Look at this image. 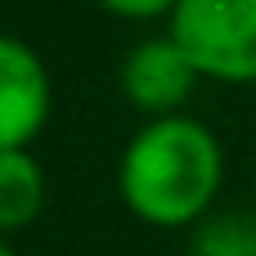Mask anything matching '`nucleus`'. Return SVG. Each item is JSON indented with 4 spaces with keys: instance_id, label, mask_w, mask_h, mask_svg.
<instances>
[{
    "instance_id": "f257e3e1",
    "label": "nucleus",
    "mask_w": 256,
    "mask_h": 256,
    "mask_svg": "<svg viewBox=\"0 0 256 256\" xmlns=\"http://www.w3.org/2000/svg\"><path fill=\"white\" fill-rule=\"evenodd\" d=\"M225 180L220 140L184 112L148 117L117 166L122 202L135 220L153 230H184L212 216V202Z\"/></svg>"
},
{
    "instance_id": "f03ea898",
    "label": "nucleus",
    "mask_w": 256,
    "mask_h": 256,
    "mask_svg": "<svg viewBox=\"0 0 256 256\" xmlns=\"http://www.w3.org/2000/svg\"><path fill=\"white\" fill-rule=\"evenodd\" d=\"M166 32L207 81L256 86V0H180Z\"/></svg>"
},
{
    "instance_id": "7ed1b4c3",
    "label": "nucleus",
    "mask_w": 256,
    "mask_h": 256,
    "mask_svg": "<svg viewBox=\"0 0 256 256\" xmlns=\"http://www.w3.org/2000/svg\"><path fill=\"white\" fill-rule=\"evenodd\" d=\"M198 81H202V72L194 68V58L184 54V45L171 32L140 40L126 54V63H122V94L144 117H171V112H180Z\"/></svg>"
},
{
    "instance_id": "20e7f679",
    "label": "nucleus",
    "mask_w": 256,
    "mask_h": 256,
    "mask_svg": "<svg viewBox=\"0 0 256 256\" xmlns=\"http://www.w3.org/2000/svg\"><path fill=\"white\" fill-rule=\"evenodd\" d=\"M50 72L22 36L0 40V148H27L50 122Z\"/></svg>"
},
{
    "instance_id": "39448f33",
    "label": "nucleus",
    "mask_w": 256,
    "mask_h": 256,
    "mask_svg": "<svg viewBox=\"0 0 256 256\" xmlns=\"http://www.w3.org/2000/svg\"><path fill=\"white\" fill-rule=\"evenodd\" d=\"M45 207V171L27 148H0V230H27Z\"/></svg>"
},
{
    "instance_id": "423d86ee",
    "label": "nucleus",
    "mask_w": 256,
    "mask_h": 256,
    "mask_svg": "<svg viewBox=\"0 0 256 256\" xmlns=\"http://www.w3.org/2000/svg\"><path fill=\"white\" fill-rule=\"evenodd\" d=\"M189 256H256V216L212 212L194 225Z\"/></svg>"
},
{
    "instance_id": "0eeeda50",
    "label": "nucleus",
    "mask_w": 256,
    "mask_h": 256,
    "mask_svg": "<svg viewBox=\"0 0 256 256\" xmlns=\"http://www.w3.org/2000/svg\"><path fill=\"white\" fill-rule=\"evenodd\" d=\"M99 9L117 14V18H130V22H144V18H171L180 0H94Z\"/></svg>"
},
{
    "instance_id": "6e6552de",
    "label": "nucleus",
    "mask_w": 256,
    "mask_h": 256,
    "mask_svg": "<svg viewBox=\"0 0 256 256\" xmlns=\"http://www.w3.org/2000/svg\"><path fill=\"white\" fill-rule=\"evenodd\" d=\"M0 256H18V252H14V248H0Z\"/></svg>"
}]
</instances>
